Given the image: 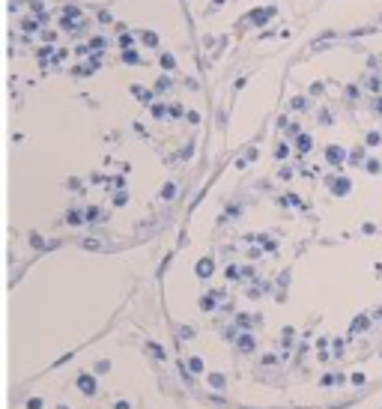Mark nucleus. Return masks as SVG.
Wrapping results in <instances>:
<instances>
[{"mask_svg": "<svg viewBox=\"0 0 382 409\" xmlns=\"http://www.w3.org/2000/svg\"><path fill=\"white\" fill-rule=\"evenodd\" d=\"M78 388L84 391V395H96V380L90 373H84V376H78Z\"/></svg>", "mask_w": 382, "mask_h": 409, "instance_id": "nucleus-1", "label": "nucleus"}, {"mask_svg": "<svg viewBox=\"0 0 382 409\" xmlns=\"http://www.w3.org/2000/svg\"><path fill=\"white\" fill-rule=\"evenodd\" d=\"M209 385H212V388H224V376H221V373H212V376H209Z\"/></svg>", "mask_w": 382, "mask_h": 409, "instance_id": "nucleus-2", "label": "nucleus"}, {"mask_svg": "<svg viewBox=\"0 0 382 409\" xmlns=\"http://www.w3.org/2000/svg\"><path fill=\"white\" fill-rule=\"evenodd\" d=\"M239 347H242V353H251V350H254V341H251V338H242Z\"/></svg>", "mask_w": 382, "mask_h": 409, "instance_id": "nucleus-3", "label": "nucleus"}, {"mask_svg": "<svg viewBox=\"0 0 382 409\" xmlns=\"http://www.w3.org/2000/svg\"><path fill=\"white\" fill-rule=\"evenodd\" d=\"M189 368H191V371L197 373V371H201V368H203V365H201V358H191V361H189Z\"/></svg>", "mask_w": 382, "mask_h": 409, "instance_id": "nucleus-4", "label": "nucleus"}, {"mask_svg": "<svg viewBox=\"0 0 382 409\" xmlns=\"http://www.w3.org/2000/svg\"><path fill=\"white\" fill-rule=\"evenodd\" d=\"M108 368H111V361H99V365H96V373H105Z\"/></svg>", "mask_w": 382, "mask_h": 409, "instance_id": "nucleus-5", "label": "nucleus"}, {"mask_svg": "<svg viewBox=\"0 0 382 409\" xmlns=\"http://www.w3.org/2000/svg\"><path fill=\"white\" fill-rule=\"evenodd\" d=\"M27 409H42V400L33 398V400H27Z\"/></svg>", "mask_w": 382, "mask_h": 409, "instance_id": "nucleus-6", "label": "nucleus"}, {"mask_svg": "<svg viewBox=\"0 0 382 409\" xmlns=\"http://www.w3.org/2000/svg\"><path fill=\"white\" fill-rule=\"evenodd\" d=\"M149 353H152V356H159V358H161V356H164V353H161V350H159V343H149Z\"/></svg>", "mask_w": 382, "mask_h": 409, "instance_id": "nucleus-7", "label": "nucleus"}, {"mask_svg": "<svg viewBox=\"0 0 382 409\" xmlns=\"http://www.w3.org/2000/svg\"><path fill=\"white\" fill-rule=\"evenodd\" d=\"M117 409H129V403H126V400H120V403H117Z\"/></svg>", "mask_w": 382, "mask_h": 409, "instance_id": "nucleus-8", "label": "nucleus"}, {"mask_svg": "<svg viewBox=\"0 0 382 409\" xmlns=\"http://www.w3.org/2000/svg\"><path fill=\"white\" fill-rule=\"evenodd\" d=\"M57 409H69V406H57Z\"/></svg>", "mask_w": 382, "mask_h": 409, "instance_id": "nucleus-9", "label": "nucleus"}]
</instances>
